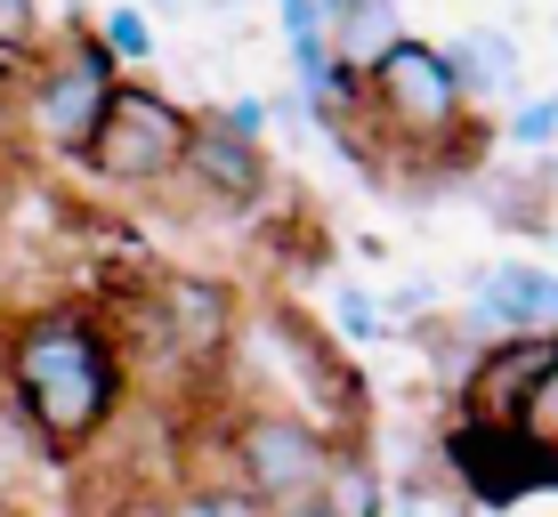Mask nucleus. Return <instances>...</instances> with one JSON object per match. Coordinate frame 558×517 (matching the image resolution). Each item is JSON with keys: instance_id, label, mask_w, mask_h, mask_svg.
I'll return each instance as SVG.
<instances>
[{"instance_id": "obj_18", "label": "nucleus", "mask_w": 558, "mask_h": 517, "mask_svg": "<svg viewBox=\"0 0 558 517\" xmlns=\"http://www.w3.org/2000/svg\"><path fill=\"white\" fill-rule=\"evenodd\" d=\"M25 33H33V9H16V0H9V9H0V49H16Z\"/></svg>"}, {"instance_id": "obj_20", "label": "nucleus", "mask_w": 558, "mask_h": 517, "mask_svg": "<svg viewBox=\"0 0 558 517\" xmlns=\"http://www.w3.org/2000/svg\"><path fill=\"white\" fill-rule=\"evenodd\" d=\"M380 517H421V509H380Z\"/></svg>"}, {"instance_id": "obj_14", "label": "nucleus", "mask_w": 558, "mask_h": 517, "mask_svg": "<svg viewBox=\"0 0 558 517\" xmlns=\"http://www.w3.org/2000/svg\"><path fill=\"white\" fill-rule=\"evenodd\" d=\"M502 138L518 146V155H558V89H543V98H526V106H518Z\"/></svg>"}, {"instance_id": "obj_15", "label": "nucleus", "mask_w": 558, "mask_h": 517, "mask_svg": "<svg viewBox=\"0 0 558 517\" xmlns=\"http://www.w3.org/2000/svg\"><path fill=\"white\" fill-rule=\"evenodd\" d=\"M98 49L113 57V73H122V65H146V57H154V25H146L138 9H113V16H98Z\"/></svg>"}, {"instance_id": "obj_1", "label": "nucleus", "mask_w": 558, "mask_h": 517, "mask_svg": "<svg viewBox=\"0 0 558 517\" xmlns=\"http://www.w3.org/2000/svg\"><path fill=\"white\" fill-rule=\"evenodd\" d=\"M9 396L33 420V436L49 453H65L82 436H98L106 413L122 405V356H113V340L98 323L73 308L25 316L9 332Z\"/></svg>"}, {"instance_id": "obj_2", "label": "nucleus", "mask_w": 558, "mask_h": 517, "mask_svg": "<svg viewBox=\"0 0 558 517\" xmlns=\"http://www.w3.org/2000/svg\"><path fill=\"white\" fill-rule=\"evenodd\" d=\"M356 98L380 113V130H389L397 146H446L461 130V113H470L461 89H453V73H446V57H437V41H413V33H397V41L356 73Z\"/></svg>"}, {"instance_id": "obj_17", "label": "nucleus", "mask_w": 558, "mask_h": 517, "mask_svg": "<svg viewBox=\"0 0 558 517\" xmlns=\"http://www.w3.org/2000/svg\"><path fill=\"white\" fill-rule=\"evenodd\" d=\"M219 130H227V138H243V146H259V130H267V106H259V98H235Z\"/></svg>"}, {"instance_id": "obj_3", "label": "nucleus", "mask_w": 558, "mask_h": 517, "mask_svg": "<svg viewBox=\"0 0 558 517\" xmlns=\"http://www.w3.org/2000/svg\"><path fill=\"white\" fill-rule=\"evenodd\" d=\"M186 113L162 98V89H146V82H122L106 98L98 113V130H89V146H82V162L98 170V179L113 186H162L170 170L186 162Z\"/></svg>"}, {"instance_id": "obj_21", "label": "nucleus", "mask_w": 558, "mask_h": 517, "mask_svg": "<svg viewBox=\"0 0 558 517\" xmlns=\"http://www.w3.org/2000/svg\"><path fill=\"white\" fill-rule=\"evenodd\" d=\"M543 162H550V179H558V155H543Z\"/></svg>"}, {"instance_id": "obj_4", "label": "nucleus", "mask_w": 558, "mask_h": 517, "mask_svg": "<svg viewBox=\"0 0 558 517\" xmlns=\"http://www.w3.org/2000/svg\"><path fill=\"white\" fill-rule=\"evenodd\" d=\"M332 436L316 429L307 413H252L235 429V485L252 493L259 509H292V502H316L332 485Z\"/></svg>"}, {"instance_id": "obj_8", "label": "nucleus", "mask_w": 558, "mask_h": 517, "mask_svg": "<svg viewBox=\"0 0 558 517\" xmlns=\"http://www.w3.org/2000/svg\"><path fill=\"white\" fill-rule=\"evenodd\" d=\"M162 323H170V340H179L186 356H219L227 340H235V299L210 275H170L162 283Z\"/></svg>"}, {"instance_id": "obj_13", "label": "nucleus", "mask_w": 558, "mask_h": 517, "mask_svg": "<svg viewBox=\"0 0 558 517\" xmlns=\"http://www.w3.org/2000/svg\"><path fill=\"white\" fill-rule=\"evenodd\" d=\"M283 41H292V65L307 57H332V0H283Z\"/></svg>"}, {"instance_id": "obj_6", "label": "nucleus", "mask_w": 558, "mask_h": 517, "mask_svg": "<svg viewBox=\"0 0 558 517\" xmlns=\"http://www.w3.org/2000/svg\"><path fill=\"white\" fill-rule=\"evenodd\" d=\"M470 316L477 323H494V332H510V340H558V275L550 267H534V259H494L486 275L470 283Z\"/></svg>"}, {"instance_id": "obj_11", "label": "nucleus", "mask_w": 558, "mask_h": 517, "mask_svg": "<svg viewBox=\"0 0 558 517\" xmlns=\"http://www.w3.org/2000/svg\"><path fill=\"white\" fill-rule=\"evenodd\" d=\"M510 429L526 436L534 453H550V461H558V340L543 348V364H534V380L518 389V413H510Z\"/></svg>"}, {"instance_id": "obj_7", "label": "nucleus", "mask_w": 558, "mask_h": 517, "mask_svg": "<svg viewBox=\"0 0 558 517\" xmlns=\"http://www.w3.org/2000/svg\"><path fill=\"white\" fill-rule=\"evenodd\" d=\"M437 57H446L461 106H470V98H510V89H518V65H526L502 25H461V33L437 41Z\"/></svg>"}, {"instance_id": "obj_16", "label": "nucleus", "mask_w": 558, "mask_h": 517, "mask_svg": "<svg viewBox=\"0 0 558 517\" xmlns=\"http://www.w3.org/2000/svg\"><path fill=\"white\" fill-rule=\"evenodd\" d=\"M170 517H267L243 485H195V493H179V509Z\"/></svg>"}, {"instance_id": "obj_10", "label": "nucleus", "mask_w": 558, "mask_h": 517, "mask_svg": "<svg viewBox=\"0 0 558 517\" xmlns=\"http://www.w3.org/2000/svg\"><path fill=\"white\" fill-rule=\"evenodd\" d=\"M397 33H405V25H397L389 0H364V9H340V0H332V57H340L349 73H364L380 49L397 41Z\"/></svg>"}, {"instance_id": "obj_9", "label": "nucleus", "mask_w": 558, "mask_h": 517, "mask_svg": "<svg viewBox=\"0 0 558 517\" xmlns=\"http://www.w3.org/2000/svg\"><path fill=\"white\" fill-rule=\"evenodd\" d=\"M179 170H195L203 195H219V202H252L259 186H267L259 146L227 138V130H186V162H179Z\"/></svg>"}, {"instance_id": "obj_5", "label": "nucleus", "mask_w": 558, "mask_h": 517, "mask_svg": "<svg viewBox=\"0 0 558 517\" xmlns=\"http://www.w3.org/2000/svg\"><path fill=\"white\" fill-rule=\"evenodd\" d=\"M113 89H122L113 57H106L98 41H73V49L41 73V82H33V98H25V130H33L41 146H57V155H82Z\"/></svg>"}, {"instance_id": "obj_12", "label": "nucleus", "mask_w": 558, "mask_h": 517, "mask_svg": "<svg viewBox=\"0 0 558 517\" xmlns=\"http://www.w3.org/2000/svg\"><path fill=\"white\" fill-rule=\"evenodd\" d=\"M332 332L349 348H373V340H389V316H380V299L364 283H332Z\"/></svg>"}, {"instance_id": "obj_19", "label": "nucleus", "mask_w": 558, "mask_h": 517, "mask_svg": "<svg viewBox=\"0 0 558 517\" xmlns=\"http://www.w3.org/2000/svg\"><path fill=\"white\" fill-rule=\"evenodd\" d=\"M267 517H340L332 502H324V493H316V502H292V509H267Z\"/></svg>"}]
</instances>
